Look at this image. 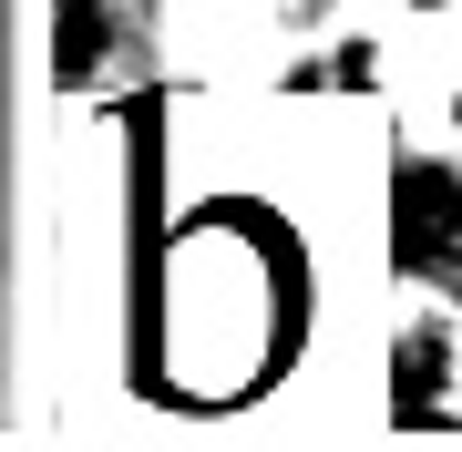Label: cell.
I'll use <instances>...</instances> for the list:
<instances>
[{
    "label": "cell",
    "instance_id": "1",
    "mask_svg": "<svg viewBox=\"0 0 462 452\" xmlns=\"http://www.w3.org/2000/svg\"><path fill=\"white\" fill-rule=\"evenodd\" d=\"M165 93L124 103V381L165 401Z\"/></svg>",
    "mask_w": 462,
    "mask_h": 452
}]
</instances>
